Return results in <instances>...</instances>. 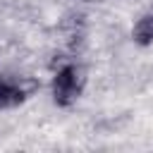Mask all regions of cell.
<instances>
[{
    "mask_svg": "<svg viewBox=\"0 0 153 153\" xmlns=\"http://www.w3.org/2000/svg\"><path fill=\"white\" fill-rule=\"evenodd\" d=\"M131 38L141 48H146V45L153 43V12H146V14H141L136 19V24L131 29Z\"/></svg>",
    "mask_w": 153,
    "mask_h": 153,
    "instance_id": "obj_3",
    "label": "cell"
},
{
    "mask_svg": "<svg viewBox=\"0 0 153 153\" xmlns=\"http://www.w3.org/2000/svg\"><path fill=\"white\" fill-rule=\"evenodd\" d=\"M81 2H105V0H81Z\"/></svg>",
    "mask_w": 153,
    "mask_h": 153,
    "instance_id": "obj_4",
    "label": "cell"
},
{
    "mask_svg": "<svg viewBox=\"0 0 153 153\" xmlns=\"http://www.w3.org/2000/svg\"><path fill=\"white\" fill-rule=\"evenodd\" d=\"M36 91H38V81L31 76H19V79L0 76V110L22 105Z\"/></svg>",
    "mask_w": 153,
    "mask_h": 153,
    "instance_id": "obj_2",
    "label": "cell"
},
{
    "mask_svg": "<svg viewBox=\"0 0 153 153\" xmlns=\"http://www.w3.org/2000/svg\"><path fill=\"white\" fill-rule=\"evenodd\" d=\"M84 86H86V72L74 62L62 65L53 76V100H55V105H60V108L74 105L81 98Z\"/></svg>",
    "mask_w": 153,
    "mask_h": 153,
    "instance_id": "obj_1",
    "label": "cell"
}]
</instances>
